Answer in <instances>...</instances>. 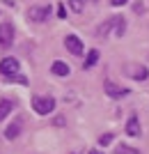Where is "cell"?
I'll use <instances>...</instances> for the list:
<instances>
[{
	"instance_id": "cell-1",
	"label": "cell",
	"mask_w": 149,
	"mask_h": 154,
	"mask_svg": "<svg viewBox=\"0 0 149 154\" xmlns=\"http://www.w3.org/2000/svg\"><path fill=\"white\" fill-rule=\"evenodd\" d=\"M21 64L16 58H2L0 60V76L5 78V81H12V83H21V85H28V78L21 76Z\"/></svg>"
},
{
	"instance_id": "cell-15",
	"label": "cell",
	"mask_w": 149,
	"mask_h": 154,
	"mask_svg": "<svg viewBox=\"0 0 149 154\" xmlns=\"http://www.w3.org/2000/svg\"><path fill=\"white\" fill-rule=\"evenodd\" d=\"M85 2H87V0H69V7H71L76 14H80L85 9Z\"/></svg>"
},
{
	"instance_id": "cell-10",
	"label": "cell",
	"mask_w": 149,
	"mask_h": 154,
	"mask_svg": "<svg viewBox=\"0 0 149 154\" xmlns=\"http://www.w3.org/2000/svg\"><path fill=\"white\" fill-rule=\"evenodd\" d=\"M117 21H119V16H110L106 23H101V26L97 28V35H99V37H106V35H108L112 28H117Z\"/></svg>"
},
{
	"instance_id": "cell-5",
	"label": "cell",
	"mask_w": 149,
	"mask_h": 154,
	"mask_svg": "<svg viewBox=\"0 0 149 154\" xmlns=\"http://www.w3.org/2000/svg\"><path fill=\"white\" fill-rule=\"evenodd\" d=\"M51 16V5H39V7H30L28 9V19L34 21V23H41Z\"/></svg>"
},
{
	"instance_id": "cell-7",
	"label": "cell",
	"mask_w": 149,
	"mask_h": 154,
	"mask_svg": "<svg viewBox=\"0 0 149 154\" xmlns=\"http://www.w3.org/2000/svg\"><path fill=\"white\" fill-rule=\"evenodd\" d=\"M126 69H129L126 74H129L131 78H136V81H147L149 78V69L145 64H129Z\"/></svg>"
},
{
	"instance_id": "cell-18",
	"label": "cell",
	"mask_w": 149,
	"mask_h": 154,
	"mask_svg": "<svg viewBox=\"0 0 149 154\" xmlns=\"http://www.w3.org/2000/svg\"><path fill=\"white\" fill-rule=\"evenodd\" d=\"M58 19H67V7L64 5H58Z\"/></svg>"
},
{
	"instance_id": "cell-8",
	"label": "cell",
	"mask_w": 149,
	"mask_h": 154,
	"mask_svg": "<svg viewBox=\"0 0 149 154\" xmlns=\"http://www.w3.org/2000/svg\"><path fill=\"white\" fill-rule=\"evenodd\" d=\"M126 134H129L131 138H138V136L142 134V127H140V120H138V115H131L129 120H126Z\"/></svg>"
},
{
	"instance_id": "cell-16",
	"label": "cell",
	"mask_w": 149,
	"mask_h": 154,
	"mask_svg": "<svg viewBox=\"0 0 149 154\" xmlns=\"http://www.w3.org/2000/svg\"><path fill=\"white\" fill-rule=\"evenodd\" d=\"M124 30H126V21H124L122 16H119V21H117V28H115V35H117V37H122V35H124Z\"/></svg>"
},
{
	"instance_id": "cell-3",
	"label": "cell",
	"mask_w": 149,
	"mask_h": 154,
	"mask_svg": "<svg viewBox=\"0 0 149 154\" xmlns=\"http://www.w3.org/2000/svg\"><path fill=\"white\" fill-rule=\"evenodd\" d=\"M12 42H14V26L9 21H5V23H0V51L9 48Z\"/></svg>"
},
{
	"instance_id": "cell-13",
	"label": "cell",
	"mask_w": 149,
	"mask_h": 154,
	"mask_svg": "<svg viewBox=\"0 0 149 154\" xmlns=\"http://www.w3.org/2000/svg\"><path fill=\"white\" fill-rule=\"evenodd\" d=\"M97 60H99V51L97 48H92V51H87V60H85V69H92L94 64H97Z\"/></svg>"
},
{
	"instance_id": "cell-2",
	"label": "cell",
	"mask_w": 149,
	"mask_h": 154,
	"mask_svg": "<svg viewBox=\"0 0 149 154\" xmlns=\"http://www.w3.org/2000/svg\"><path fill=\"white\" fill-rule=\"evenodd\" d=\"M32 108L37 115H48V113H53V108H55V99H53L51 94H34L32 97Z\"/></svg>"
},
{
	"instance_id": "cell-14",
	"label": "cell",
	"mask_w": 149,
	"mask_h": 154,
	"mask_svg": "<svg viewBox=\"0 0 149 154\" xmlns=\"http://www.w3.org/2000/svg\"><path fill=\"white\" fill-rule=\"evenodd\" d=\"M115 154H140V149H136V147H131V145H117L115 147Z\"/></svg>"
},
{
	"instance_id": "cell-9",
	"label": "cell",
	"mask_w": 149,
	"mask_h": 154,
	"mask_svg": "<svg viewBox=\"0 0 149 154\" xmlns=\"http://www.w3.org/2000/svg\"><path fill=\"white\" fill-rule=\"evenodd\" d=\"M51 71L55 74V76L64 78V76H69V74H71V67H69L67 62H62V60H55V62L51 64Z\"/></svg>"
},
{
	"instance_id": "cell-20",
	"label": "cell",
	"mask_w": 149,
	"mask_h": 154,
	"mask_svg": "<svg viewBox=\"0 0 149 154\" xmlns=\"http://www.w3.org/2000/svg\"><path fill=\"white\" fill-rule=\"evenodd\" d=\"M90 154H103V152H101V149H92Z\"/></svg>"
},
{
	"instance_id": "cell-19",
	"label": "cell",
	"mask_w": 149,
	"mask_h": 154,
	"mask_svg": "<svg viewBox=\"0 0 149 154\" xmlns=\"http://www.w3.org/2000/svg\"><path fill=\"white\" fill-rule=\"evenodd\" d=\"M126 2H129V0H110L112 7H122V5H126Z\"/></svg>"
},
{
	"instance_id": "cell-6",
	"label": "cell",
	"mask_w": 149,
	"mask_h": 154,
	"mask_svg": "<svg viewBox=\"0 0 149 154\" xmlns=\"http://www.w3.org/2000/svg\"><path fill=\"white\" fill-rule=\"evenodd\" d=\"M103 92L110 97V99H122V97L129 94V90H126V88H122V85H117V83H112V81H108V78L103 81Z\"/></svg>"
},
{
	"instance_id": "cell-11",
	"label": "cell",
	"mask_w": 149,
	"mask_h": 154,
	"mask_svg": "<svg viewBox=\"0 0 149 154\" xmlns=\"http://www.w3.org/2000/svg\"><path fill=\"white\" fill-rule=\"evenodd\" d=\"M21 124H23L21 120H14V122L5 129V138H7V140H14V138H19V134H21Z\"/></svg>"
},
{
	"instance_id": "cell-12",
	"label": "cell",
	"mask_w": 149,
	"mask_h": 154,
	"mask_svg": "<svg viewBox=\"0 0 149 154\" xmlns=\"http://www.w3.org/2000/svg\"><path fill=\"white\" fill-rule=\"evenodd\" d=\"M14 106H16V103L9 101V99H2V101H0V122H2V120L14 110Z\"/></svg>"
},
{
	"instance_id": "cell-17",
	"label": "cell",
	"mask_w": 149,
	"mask_h": 154,
	"mask_svg": "<svg viewBox=\"0 0 149 154\" xmlns=\"http://www.w3.org/2000/svg\"><path fill=\"white\" fill-rule=\"evenodd\" d=\"M112 138H115V136H112V134H103V136H101V138H99V145H103V147H106L108 143H112Z\"/></svg>"
},
{
	"instance_id": "cell-4",
	"label": "cell",
	"mask_w": 149,
	"mask_h": 154,
	"mask_svg": "<svg viewBox=\"0 0 149 154\" xmlns=\"http://www.w3.org/2000/svg\"><path fill=\"white\" fill-rule=\"evenodd\" d=\"M64 46H67V51L71 53V55H83L85 53V44L80 42L78 35H67L64 37Z\"/></svg>"
}]
</instances>
